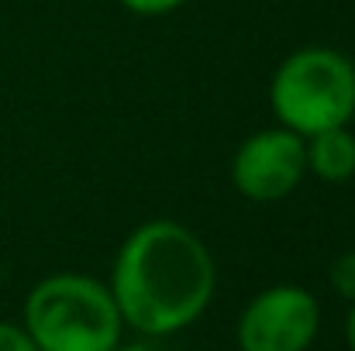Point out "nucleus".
Instances as JSON below:
<instances>
[{"label": "nucleus", "mask_w": 355, "mask_h": 351, "mask_svg": "<svg viewBox=\"0 0 355 351\" xmlns=\"http://www.w3.org/2000/svg\"><path fill=\"white\" fill-rule=\"evenodd\" d=\"M107 286L128 327L145 338H166L211 307L218 269L200 234L155 217L121 241Z\"/></svg>", "instance_id": "obj_1"}, {"label": "nucleus", "mask_w": 355, "mask_h": 351, "mask_svg": "<svg viewBox=\"0 0 355 351\" xmlns=\"http://www.w3.org/2000/svg\"><path fill=\"white\" fill-rule=\"evenodd\" d=\"M121 327L111 286L83 272L45 276L24 300V331L38 351H111Z\"/></svg>", "instance_id": "obj_2"}, {"label": "nucleus", "mask_w": 355, "mask_h": 351, "mask_svg": "<svg viewBox=\"0 0 355 351\" xmlns=\"http://www.w3.org/2000/svg\"><path fill=\"white\" fill-rule=\"evenodd\" d=\"M269 107L276 120L300 138L352 124L355 62L328 45L290 52L269 80Z\"/></svg>", "instance_id": "obj_3"}, {"label": "nucleus", "mask_w": 355, "mask_h": 351, "mask_svg": "<svg viewBox=\"0 0 355 351\" xmlns=\"http://www.w3.org/2000/svg\"><path fill=\"white\" fill-rule=\"evenodd\" d=\"M321 327V307L311 289L279 282L248 300L238 317L241 351H307Z\"/></svg>", "instance_id": "obj_4"}, {"label": "nucleus", "mask_w": 355, "mask_h": 351, "mask_svg": "<svg viewBox=\"0 0 355 351\" xmlns=\"http://www.w3.org/2000/svg\"><path fill=\"white\" fill-rule=\"evenodd\" d=\"M304 176V138L283 124L252 131L232 155V186L252 204L286 200Z\"/></svg>", "instance_id": "obj_5"}, {"label": "nucleus", "mask_w": 355, "mask_h": 351, "mask_svg": "<svg viewBox=\"0 0 355 351\" xmlns=\"http://www.w3.org/2000/svg\"><path fill=\"white\" fill-rule=\"evenodd\" d=\"M307 172L321 183H349L355 176V134L349 124L304 138Z\"/></svg>", "instance_id": "obj_6"}, {"label": "nucleus", "mask_w": 355, "mask_h": 351, "mask_svg": "<svg viewBox=\"0 0 355 351\" xmlns=\"http://www.w3.org/2000/svg\"><path fill=\"white\" fill-rule=\"evenodd\" d=\"M331 286L342 300H355V248L331 262Z\"/></svg>", "instance_id": "obj_7"}, {"label": "nucleus", "mask_w": 355, "mask_h": 351, "mask_svg": "<svg viewBox=\"0 0 355 351\" xmlns=\"http://www.w3.org/2000/svg\"><path fill=\"white\" fill-rule=\"evenodd\" d=\"M124 10L138 14V17H162V14H173L180 10L187 0H118Z\"/></svg>", "instance_id": "obj_8"}, {"label": "nucleus", "mask_w": 355, "mask_h": 351, "mask_svg": "<svg viewBox=\"0 0 355 351\" xmlns=\"http://www.w3.org/2000/svg\"><path fill=\"white\" fill-rule=\"evenodd\" d=\"M0 351H38L31 334L24 331V324H10V321H0Z\"/></svg>", "instance_id": "obj_9"}, {"label": "nucleus", "mask_w": 355, "mask_h": 351, "mask_svg": "<svg viewBox=\"0 0 355 351\" xmlns=\"http://www.w3.org/2000/svg\"><path fill=\"white\" fill-rule=\"evenodd\" d=\"M345 341L355 351V300H352V307H349V317H345Z\"/></svg>", "instance_id": "obj_10"}, {"label": "nucleus", "mask_w": 355, "mask_h": 351, "mask_svg": "<svg viewBox=\"0 0 355 351\" xmlns=\"http://www.w3.org/2000/svg\"><path fill=\"white\" fill-rule=\"evenodd\" d=\"M111 351H152L148 345H141V341H131V345H124V341H118Z\"/></svg>", "instance_id": "obj_11"}]
</instances>
